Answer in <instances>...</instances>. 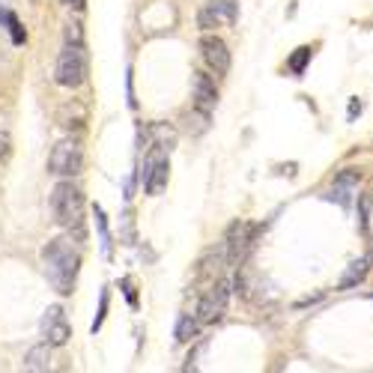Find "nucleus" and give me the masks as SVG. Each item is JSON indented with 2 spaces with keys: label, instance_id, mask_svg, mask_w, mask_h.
I'll return each mask as SVG.
<instances>
[{
  "label": "nucleus",
  "instance_id": "obj_15",
  "mask_svg": "<svg viewBox=\"0 0 373 373\" xmlns=\"http://www.w3.org/2000/svg\"><path fill=\"white\" fill-rule=\"evenodd\" d=\"M311 57H314V48H311V45H302V48L293 51V57L287 60V69H290L293 75H296V78H302V75H304V69H308Z\"/></svg>",
  "mask_w": 373,
  "mask_h": 373
},
{
  "label": "nucleus",
  "instance_id": "obj_8",
  "mask_svg": "<svg viewBox=\"0 0 373 373\" xmlns=\"http://www.w3.org/2000/svg\"><path fill=\"white\" fill-rule=\"evenodd\" d=\"M236 18H239V0H206V6H203L197 15V27L212 30V27H218L221 21L236 24Z\"/></svg>",
  "mask_w": 373,
  "mask_h": 373
},
{
  "label": "nucleus",
  "instance_id": "obj_19",
  "mask_svg": "<svg viewBox=\"0 0 373 373\" xmlns=\"http://www.w3.org/2000/svg\"><path fill=\"white\" fill-rule=\"evenodd\" d=\"M120 287H122V293H126V299H129L132 308H138V293H134V287H132V278H122Z\"/></svg>",
  "mask_w": 373,
  "mask_h": 373
},
{
  "label": "nucleus",
  "instance_id": "obj_23",
  "mask_svg": "<svg viewBox=\"0 0 373 373\" xmlns=\"http://www.w3.org/2000/svg\"><path fill=\"white\" fill-rule=\"evenodd\" d=\"M9 150H13V141H9V134L0 132V162L9 155Z\"/></svg>",
  "mask_w": 373,
  "mask_h": 373
},
{
  "label": "nucleus",
  "instance_id": "obj_16",
  "mask_svg": "<svg viewBox=\"0 0 373 373\" xmlns=\"http://www.w3.org/2000/svg\"><path fill=\"white\" fill-rule=\"evenodd\" d=\"M197 329H200V320H197V316L183 314V316H179V323H176V344H188L191 337L197 335Z\"/></svg>",
  "mask_w": 373,
  "mask_h": 373
},
{
  "label": "nucleus",
  "instance_id": "obj_11",
  "mask_svg": "<svg viewBox=\"0 0 373 373\" xmlns=\"http://www.w3.org/2000/svg\"><path fill=\"white\" fill-rule=\"evenodd\" d=\"M195 105L200 111H209L218 105V90H216V81L206 75V72H195Z\"/></svg>",
  "mask_w": 373,
  "mask_h": 373
},
{
  "label": "nucleus",
  "instance_id": "obj_13",
  "mask_svg": "<svg viewBox=\"0 0 373 373\" xmlns=\"http://www.w3.org/2000/svg\"><path fill=\"white\" fill-rule=\"evenodd\" d=\"M51 367V356H48V344H39L33 346L30 353L24 356V370H33V373H42Z\"/></svg>",
  "mask_w": 373,
  "mask_h": 373
},
{
  "label": "nucleus",
  "instance_id": "obj_21",
  "mask_svg": "<svg viewBox=\"0 0 373 373\" xmlns=\"http://www.w3.org/2000/svg\"><path fill=\"white\" fill-rule=\"evenodd\" d=\"M358 227L361 233H367V200H358Z\"/></svg>",
  "mask_w": 373,
  "mask_h": 373
},
{
  "label": "nucleus",
  "instance_id": "obj_4",
  "mask_svg": "<svg viewBox=\"0 0 373 373\" xmlns=\"http://www.w3.org/2000/svg\"><path fill=\"white\" fill-rule=\"evenodd\" d=\"M84 167V153L78 141H60L48 155V174L54 176H75Z\"/></svg>",
  "mask_w": 373,
  "mask_h": 373
},
{
  "label": "nucleus",
  "instance_id": "obj_6",
  "mask_svg": "<svg viewBox=\"0 0 373 373\" xmlns=\"http://www.w3.org/2000/svg\"><path fill=\"white\" fill-rule=\"evenodd\" d=\"M257 230H260V227H254V224H245V221L230 224L227 239H224V251H227V263H230V266H236V263H242V260H245L248 248L254 245Z\"/></svg>",
  "mask_w": 373,
  "mask_h": 373
},
{
  "label": "nucleus",
  "instance_id": "obj_2",
  "mask_svg": "<svg viewBox=\"0 0 373 373\" xmlns=\"http://www.w3.org/2000/svg\"><path fill=\"white\" fill-rule=\"evenodd\" d=\"M51 212H54V221H57L60 227L81 233L84 195L72 183H57V185H54V191H51Z\"/></svg>",
  "mask_w": 373,
  "mask_h": 373
},
{
  "label": "nucleus",
  "instance_id": "obj_3",
  "mask_svg": "<svg viewBox=\"0 0 373 373\" xmlns=\"http://www.w3.org/2000/svg\"><path fill=\"white\" fill-rule=\"evenodd\" d=\"M87 78V54H84V45H75V42H66V48L57 60V69H54V81L66 90H75L81 87Z\"/></svg>",
  "mask_w": 373,
  "mask_h": 373
},
{
  "label": "nucleus",
  "instance_id": "obj_9",
  "mask_svg": "<svg viewBox=\"0 0 373 373\" xmlns=\"http://www.w3.org/2000/svg\"><path fill=\"white\" fill-rule=\"evenodd\" d=\"M200 51H203V60L209 63L212 72L218 75H227L230 72V51H227V42H224L221 36H203L200 39Z\"/></svg>",
  "mask_w": 373,
  "mask_h": 373
},
{
  "label": "nucleus",
  "instance_id": "obj_10",
  "mask_svg": "<svg viewBox=\"0 0 373 373\" xmlns=\"http://www.w3.org/2000/svg\"><path fill=\"white\" fill-rule=\"evenodd\" d=\"M358 179H361V174L358 171H353V167H346V171H341L335 176V188H332V200H337L341 206L346 209L349 203H353V191L358 188Z\"/></svg>",
  "mask_w": 373,
  "mask_h": 373
},
{
  "label": "nucleus",
  "instance_id": "obj_20",
  "mask_svg": "<svg viewBox=\"0 0 373 373\" xmlns=\"http://www.w3.org/2000/svg\"><path fill=\"white\" fill-rule=\"evenodd\" d=\"M361 108H365V105H361V99H358V96H353V99H349V111H346V120H349V122H356V117L361 114Z\"/></svg>",
  "mask_w": 373,
  "mask_h": 373
},
{
  "label": "nucleus",
  "instance_id": "obj_24",
  "mask_svg": "<svg viewBox=\"0 0 373 373\" xmlns=\"http://www.w3.org/2000/svg\"><path fill=\"white\" fill-rule=\"evenodd\" d=\"M66 6H72V9H78V13H81V9L87 6V0H63Z\"/></svg>",
  "mask_w": 373,
  "mask_h": 373
},
{
  "label": "nucleus",
  "instance_id": "obj_5",
  "mask_svg": "<svg viewBox=\"0 0 373 373\" xmlns=\"http://www.w3.org/2000/svg\"><path fill=\"white\" fill-rule=\"evenodd\" d=\"M227 302H230V284L227 281H216V284L200 296L195 316L200 323H216L224 316V311H227Z\"/></svg>",
  "mask_w": 373,
  "mask_h": 373
},
{
  "label": "nucleus",
  "instance_id": "obj_14",
  "mask_svg": "<svg viewBox=\"0 0 373 373\" xmlns=\"http://www.w3.org/2000/svg\"><path fill=\"white\" fill-rule=\"evenodd\" d=\"M93 216H96V230H99L101 257H105V260H111V245H114V239H111V230H108V218H105V209H101V206H93Z\"/></svg>",
  "mask_w": 373,
  "mask_h": 373
},
{
  "label": "nucleus",
  "instance_id": "obj_12",
  "mask_svg": "<svg viewBox=\"0 0 373 373\" xmlns=\"http://www.w3.org/2000/svg\"><path fill=\"white\" fill-rule=\"evenodd\" d=\"M367 269H370V263L365 257L361 260H353V263L346 266V272H344V278L337 281V290H353V287H358L361 281L367 278Z\"/></svg>",
  "mask_w": 373,
  "mask_h": 373
},
{
  "label": "nucleus",
  "instance_id": "obj_22",
  "mask_svg": "<svg viewBox=\"0 0 373 373\" xmlns=\"http://www.w3.org/2000/svg\"><path fill=\"white\" fill-rule=\"evenodd\" d=\"M66 42L81 45V27H78V24H69V27H66Z\"/></svg>",
  "mask_w": 373,
  "mask_h": 373
},
{
  "label": "nucleus",
  "instance_id": "obj_17",
  "mask_svg": "<svg viewBox=\"0 0 373 373\" xmlns=\"http://www.w3.org/2000/svg\"><path fill=\"white\" fill-rule=\"evenodd\" d=\"M0 24H6L9 36H13V45H24V42H27L24 27H21V21H18L13 13H9V9H0Z\"/></svg>",
  "mask_w": 373,
  "mask_h": 373
},
{
  "label": "nucleus",
  "instance_id": "obj_25",
  "mask_svg": "<svg viewBox=\"0 0 373 373\" xmlns=\"http://www.w3.org/2000/svg\"><path fill=\"white\" fill-rule=\"evenodd\" d=\"M370 209H373V203H370Z\"/></svg>",
  "mask_w": 373,
  "mask_h": 373
},
{
  "label": "nucleus",
  "instance_id": "obj_18",
  "mask_svg": "<svg viewBox=\"0 0 373 373\" xmlns=\"http://www.w3.org/2000/svg\"><path fill=\"white\" fill-rule=\"evenodd\" d=\"M108 302H111V290H101V296H99V314H96V320L93 325H90V332H99L101 325H105V316H108Z\"/></svg>",
  "mask_w": 373,
  "mask_h": 373
},
{
  "label": "nucleus",
  "instance_id": "obj_1",
  "mask_svg": "<svg viewBox=\"0 0 373 373\" xmlns=\"http://www.w3.org/2000/svg\"><path fill=\"white\" fill-rule=\"evenodd\" d=\"M42 263H45V275L48 284L60 293V296H72L75 293V281H78V269H81V251L72 239L57 236L42 248Z\"/></svg>",
  "mask_w": 373,
  "mask_h": 373
},
{
  "label": "nucleus",
  "instance_id": "obj_7",
  "mask_svg": "<svg viewBox=\"0 0 373 373\" xmlns=\"http://www.w3.org/2000/svg\"><path fill=\"white\" fill-rule=\"evenodd\" d=\"M42 337L48 346H66L72 337V325L66 320V311L60 304H51L48 311L42 316Z\"/></svg>",
  "mask_w": 373,
  "mask_h": 373
}]
</instances>
